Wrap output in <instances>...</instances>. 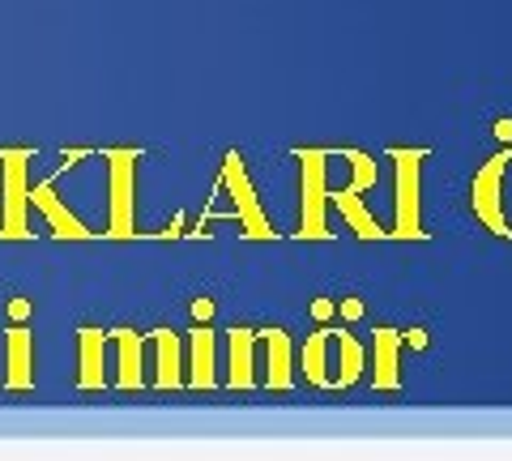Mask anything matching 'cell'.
Returning <instances> with one entry per match:
<instances>
[{
	"mask_svg": "<svg viewBox=\"0 0 512 461\" xmlns=\"http://www.w3.org/2000/svg\"><path fill=\"white\" fill-rule=\"evenodd\" d=\"M414 171H419V163L414 158H402V231L410 235L414 231Z\"/></svg>",
	"mask_w": 512,
	"mask_h": 461,
	"instance_id": "obj_1",
	"label": "cell"
},
{
	"mask_svg": "<svg viewBox=\"0 0 512 461\" xmlns=\"http://www.w3.org/2000/svg\"><path fill=\"white\" fill-rule=\"evenodd\" d=\"M231 346H235V372H231V380L235 385H248L252 380V363H248V351H252V333H231Z\"/></svg>",
	"mask_w": 512,
	"mask_h": 461,
	"instance_id": "obj_2",
	"label": "cell"
},
{
	"mask_svg": "<svg viewBox=\"0 0 512 461\" xmlns=\"http://www.w3.org/2000/svg\"><path fill=\"white\" fill-rule=\"evenodd\" d=\"M325 346H329V333H316L308 342V355H303V372L312 380H325Z\"/></svg>",
	"mask_w": 512,
	"mask_h": 461,
	"instance_id": "obj_3",
	"label": "cell"
},
{
	"mask_svg": "<svg viewBox=\"0 0 512 461\" xmlns=\"http://www.w3.org/2000/svg\"><path fill=\"white\" fill-rule=\"evenodd\" d=\"M376 346H380V385H397V372H393V333H376Z\"/></svg>",
	"mask_w": 512,
	"mask_h": 461,
	"instance_id": "obj_4",
	"label": "cell"
}]
</instances>
